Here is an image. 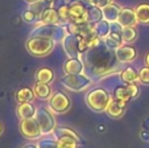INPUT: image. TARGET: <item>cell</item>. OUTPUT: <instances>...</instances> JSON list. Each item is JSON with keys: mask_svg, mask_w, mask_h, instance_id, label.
Wrapping results in <instances>:
<instances>
[{"mask_svg": "<svg viewBox=\"0 0 149 148\" xmlns=\"http://www.w3.org/2000/svg\"><path fill=\"white\" fill-rule=\"evenodd\" d=\"M117 61L115 51L109 49L102 41L98 46L89 49L85 55L86 68L89 69L90 74L95 77L109 73L116 66Z\"/></svg>", "mask_w": 149, "mask_h": 148, "instance_id": "1", "label": "cell"}, {"mask_svg": "<svg viewBox=\"0 0 149 148\" xmlns=\"http://www.w3.org/2000/svg\"><path fill=\"white\" fill-rule=\"evenodd\" d=\"M86 104L89 109L94 112H104L112 101L111 95L104 88L96 87L89 91L86 94Z\"/></svg>", "mask_w": 149, "mask_h": 148, "instance_id": "2", "label": "cell"}, {"mask_svg": "<svg viewBox=\"0 0 149 148\" xmlns=\"http://www.w3.org/2000/svg\"><path fill=\"white\" fill-rule=\"evenodd\" d=\"M55 42L43 37H31L26 44L28 51L36 57H43L53 50Z\"/></svg>", "mask_w": 149, "mask_h": 148, "instance_id": "3", "label": "cell"}, {"mask_svg": "<svg viewBox=\"0 0 149 148\" xmlns=\"http://www.w3.org/2000/svg\"><path fill=\"white\" fill-rule=\"evenodd\" d=\"M67 35V30L65 26L59 24H42L31 31V37H43L53 40L54 42L63 41Z\"/></svg>", "mask_w": 149, "mask_h": 148, "instance_id": "4", "label": "cell"}, {"mask_svg": "<svg viewBox=\"0 0 149 148\" xmlns=\"http://www.w3.org/2000/svg\"><path fill=\"white\" fill-rule=\"evenodd\" d=\"M60 81L71 91H82L91 83L89 77L83 74H66Z\"/></svg>", "mask_w": 149, "mask_h": 148, "instance_id": "5", "label": "cell"}, {"mask_svg": "<svg viewBox=\"0 0 149 148\" xmlns=\"http://www.w3.org/2000/svg\"><path fill=\"white\" fill-rule=\"evenodd\" d=\"M19 129L22 134L29 139L39 138L41 134H43L38 121L36 120V118H33V117L20 121Z\"/></svg>", "mask_w": 149, "mask_h": 148, "instance_id": "6", "label": "cell"}, {"mask_svg": "<svg viewBox=\"0 0 149 148\" xmlns=\"http://www.w3.org/2000/svg\"><path fill=\"white\" fill-rule=\"evenodd\" d=\"M69 16L70 22L82 24L87 22V7L80 1H75L69 4Z\"/></svg>", "mask_w": 149, "mask_h": 148, "instance_id": "7", "label": "cell"}, {"mask_svg": "<svg viewBox=\"0 0 149 148\" xmlns=\"http://www.w3.org/2000/svg\"><path fill=\"white\" fill-rule=\"evenodd\" d=\"M36 120L40 125L43 134H47L55 129V120L49 111L46 109H39L36 114Z\"/></svg>", "mask_w": 149, "mask_h": 148, "instance_id": "8", "label": "cell"}, {"mask_svg": "<svg viewBox=\"0 0 149 148\" xmlns=\"http://www.w3.org/2000/svg\"><path fill=\"white\" fill-rule=\"evenodd\" d=\"M70 99L67 97V94L61 92V91L56 92L49 101V106L52 111L57 114H63V113L67 112L70 108Z\"/></svg>", "mask_w": 149, "mask_h": 148, "instance_id": "9", "label": "cell"}, {"mask_svg": "<svg viewBox=\"0 0 149 148\" xmlns=\"http://www.w3.org/2000/svg\"><path fill=\"white\" fill-rule=\"evenodd\" d=\"M79 37L72 34H67L62 41L64 51L70 58H79L80 52L78 49Z\"/></svg>", "mask_w": 149, "mask_h": 148, "instance_id": "10", "label": "cell"}, {"mask_svg": "<svg viewBox=\"0 0 149 148\" xmlns=\"http://www.w3.org/2000/svg\"><path fill=\"white\" fill-rule=\"evenodd\" d=\"M117 60L122 63L131 62L137 57V50L131 45H122L118 49L115 50Z\"/></svg>", "mask_w": 149, "mask_h": 148, "instance_id": "11", "label": "cell"}, {"mask_svg": "<svg viewBox=\"0 0 149 148\" xmlns=\"http://www.w3.org/2000/svg\"><path fill=\"white\" fill-rule=\"evenodd\" d=\"M117 22L123 28H126V26H135V24L138 22L137 17H136L135 9H133L132 7H122L119 18Z\"/></svg>", "mask_w": 149, "mask_h": 148, "instance_id": "12", "label": "cell"}, {"mask_svg": "<svg viewBox=\"0 0 149 148\" xmlns=\"http://www.w3.org/2000/svg\"><path fill=\"white\" fill-rule=\"evenodd\" d=\"M40 15H41V20L44 24H59L61 22V17L58 9L51 7V6L44 8Z\"/></svg>", "mask_w": 149, "mask_h": 148, "instance_id": "13", "label": "cell"}, {"mask_svg": "<svg viewBox=\"0 0 149 148\" xmlns=\"http://www.w3.org/2000/svg\"><path fill=\"white\" fill-rule=\"evenodd\" d=\"M83 69V63L79 58H69L64 64V71L66 74H81Z\"/></svg>", "mask_w": 149, "mask_h": 148, "instance_id": "14", "label": "cell"}, {"mask_svg": "<svg viewBox=\"0 0 149 148\" xmlns=\"http://www.w3.org/2000/svg\"><path fill=\"white\" fill-rule=\"evenodd\" d=\"M122 7L116 3H110L109 5L104 6L102 8V12H104V18L108 20L109 22H117L119 18L120 12H121Z\"/></svg>", "mask_w": 149, "mask_h": 148, "instance_id": "15", "label": "cell"}, {"mask_svg": "<svg viewBox=\"0 0 149 148\" xmlns=\"http://www.w3.org/2000/svg\"><path fill=\"white\" fill-rule=\"evenodd\" d=\"M126 104L124 101H112L110 103V105L108 106L106 112L111 118L114 119H118L120 117L123 116L124 112H125V108H126Z\"/></svg>", "mask_w": 149, "mask_h": 148, "instance_id": "16", "label": "cell"}, {"mask_svg": "<svg viewBox=\"0 0 149 148\" xmlns=\"http://www.w3.org/2000/svg\"><path fill=\"white\" fill-rule=\"evenodd\" d=\"M123 37H122V33H115L110 32V34L104 38V44L109 49L116 50L119 47L123 45Z\"/></svg>", "mask_w": 149, "mask_h": 148, "instance_id": "17", "label": "cell"}, {"mask_svg": "<svg viewBox=\"0 0 149 148\" xmlns=\"http://www.w3.org/2000/svg\"><path fill=\"white\" fill-rule=\"evenodd\" d=\"M54 133H55V136L57 138L61 136H69L74 138L78 144H84V141H83L82 137L77 132H75L74 130H72L70 128H67V127H57V128L54 129Z\"/></svg>", "mask_w": 149, "mask_h": 148, "instance_id": "18", "label": "cell"}, {"mask_svg": "<svg viewBox=\"0 0 149 148\" xmlns=\"http://www.w3.org/2000/svg\"><path fill=\"white\" fill-rule=\"evenodd\" d=\"M137 22L143 24H149V3H140L135 8Z\"/></svg>", "mask_w": 149, "mask_h": 148, "instance_id": "19", "label": "cell"}, {"mask_svg": "<svg viewBox=\"0 0 149 148\" xmlns=\"http://www.w3.org/2000/svg\"><path fill=\"white\" fill-rule=\"evenodd\" d=\"M121 77V80L123 81L126 84H129V83H135L137 80H139V73L135 70V68L129 67L125 68L123 71L120 74Z\"/></svg>", "mask_w": 149, "mask_h": 148, "instance_id": "20", "label": "cell"}, {"mask_svg": "<svg viewBox=\"0 0 149 148\" xmlns=\"http://www.w3.org/2000/svg\"><path fill=\"white\" fill-rule=\"evenodd\" d=\"M102 19H104L102 8L97 7L95 5L87 8V22L95 24Z\"/></svg>", "mask_w": 149, "mask_h": 148, "instance_id": "21", "label": "cell"}, {"mask_svg": "<svg viewBox=\"0 0 149 148\" xmlns=\"http://www.w3.org/2000/svg\"><path fill=\"white\" fill-rule=\"evenodd\" d=\"M16 114L22 120L29 119L33 117V115L36 114V109L31 103H22L16 109Z\"/></svg>", "mask_w": 149, "mask_h": 148, "instance_id": "22", "label": "cell"}, {"mask_svg": "<svg viewBox=\"0 0 149 148\" xmlns=\"http://www.w3.org/2000/svg\"><path fill=\"white\" fill-rule=\"evenodd\" d=\"M54 78V72L52 71L50 68L43 67L41 69H39L36 73V79L37 82H42V83H47L49 84Z\"/></svg>", "mask_w": 149, "mask_h": 148, "instance_id": "23", "label": "cell"}, {"mask_svg": "<svg viewBox=\"0 0 149 148\" xmlns=\"http://www.w3.org/2000/svg\"><path fill=\"white\" fill-rule=\"evenodd\" d=\"M33 97H35V92H33V90H31L30 87H22L19 90H17V92L15 94L16 101L19 104L30 103L31 101H33Z\"/></svg>", "mask_w": 149, "mask_h": 148, "instance_id": "24", "label": "cell"}, {"mask_svg": "<svg viewBox=\"0 0 149 148\" xmlns=\"http://www.w3.org/2000/svg\"><path fill=\"white\" fill-rule=\"evenodd\" d=\"M33 92L39 99H46L51 95V87L47 83L37 82L33 88Z\"/></svg>", "mask_w": 149, "mask_h": 148, "instance_id": "25", "label": "cell"}, {"mask_svg": "<svg viewBox=\"0 0 149 148\" xmlns=\"http://www.w3.org/2000/svg\"><path fill=\"white\" fill-rule=\"evenodd\" d=\"M96 35L100 38H106L111 32V24L106 19L100 20V22L94 24Z\"/></svg>", "mask_w": 149, "mask_h": 148, "instance_id": "26", "label": "cell"}, {"mask_svg": "<svg viewBox=\"0 0 149 148\" xmlns=\"http://www.w3.org/2000/svg\"><path fill=\"white\" fill-rule=\"evenodd\" d=\"M57 148H77V141L69 136H61L57 138Z\"/></svg>", "mask_w": 149, "mask_h": 148, "instance_id": "27", "label": "cell"}, {"mask_svg": "<svg viewBox=\"0 0 149 148\" xmlns=\"http://www.w3.org/2000/svg\"><path fill=\"white\" fill-rule=\"evenodd\" d=\"M138 33L134 26H126L123 28L122 32V37H123L124 43H133L137 39Z\"/></svg>", "mask_w": 149, "mask_h": 148, "instance_id": "28", "label": "cell"}, {"mask_svg": "<svg viewBox=\"0 0 149 148\" xmlns=\"http://www.w3.org/2000/svg\"><path fill=\"white\" fill-rule=\"evenodd\" d=\"M114 95L117 101H124V103H128L131 99V97H130L129 92H128V89L126 87V85L125 86H122L121 85V86L116 87V89L114 90Z\"/></svg>", "mask_w": 149, "mask_h": 148, "instance_id": "29", "label": "cell"}, {"mask_svg": "<svg viewBox=\"0 0 149 148\" xmlns=\"http://www.w3.org/2000/svg\"><path fill=\"white\" fill-rule=\"evenodd\" d=\"M58 11H59V14H60L61 22H64L65 24L70 22V16H69V4L60 7L59 9H58Z\"/></svg>", "mask_w": 149, "mask_h": 148, "instance_id": "30", "label": "cell"}, {"mask_svg": "<svg viewBox=\"0 0 149 148\" xmlns=\"http://www.w3.org/2000/svg\"><path fill=\"white\" fill-rule=\"evenodd\" d=\"M139 81L142 84L149 85V67H143L139 71Z\"/></svg>", "mask_w": 149, "mask_h": 148, "instance_id": "31", "label": "cell"}, {"mask_svg": "<svg viewBox=\"0 0 149 148\" xmlns=\"http://www.w3.org/2000/svg\"><path fill=\"white\" fill-rule=\"evenodd\" d=\"M126 87L128 89V92H129L130 97H131V99H136V97L139 95L140 90L139 87L136 83H129V84H126Z\"/></svg>", "mask_w": 149, "mask_h": 148, "instance_id": "32", "label": "cell"}, {"mask_svg": "<svg viewBox=\"0 0 149 148\" xmlns=\"http://www.w3.org/2000/svg\"><path fill=\"white\" fill-rule=\"evenodd\" d=\"M36 18H37V13L31 9L26 10V11H24V13H22V19L26 22H28V24L33 22L36 20Z\"/></svg>", "mask_w": 149, "mask_h": 148, "instance_id": "33", "label": "cell"}, {"mask_svg": "<svg viewBox=\"0 0 149 148\" xmlns=\"http://www.w3.org/2000/svg\"><path fill=\"white\" fill-rule=\"evenodd\" d=\"M39 148H57V143L51 140H42L39 143Z\"/></svg>", "mask_w": 149, "mask_h": 148, "instance_id": "34", "label": "cell"}, {"mask_svg": "<svg viewBox=\"0 0 149 148\" xmlns=\"http://www.w3.org/2000/svg\"><path fill=\"white\" fill-rule=\"evenodd\" d=\"M67 4H69L67 0H55V1L51 4V7L59 9L60 7H62V6H64V5H67Z\"/></svg>", "mask_w": 149, "mask_h": 148, "instance_id": "35", "label": "cell"}, {"mask_svg": "<svg viewBox=\"0 0 149 148\" xmlns=\"http://www.w3.org/2000/svg\"><path fill=\"white\" fill-rule=\"evenodd\" d=\"M113 0H95V6L100 8H104V6L109 5L110 3H112Z\"/></svg>", "mask_w": 149, "mask_h": 148, "instance_id": "36", "label": "cell"}, {"mask_svg": "<svg viewBox=\"0 0 149 148\" xmlns=\"http://www.w3.org/2000/svg\"><path fill=\"white\" fill-rule=\"evenodd\" d=\"M79 1H80L84 6H86L87 8L95 5V0H79Z\"/></svg>", "mask_w": 149, "mask_h": 148, "instance_id": "37", "label": "cell"}, {"mask_svg": "<svg viewBox=\"0 0 149 148\" xmlns=\"http://www.w3.org/2000/svg\"><path fill=\"white\" fill-rule=\"evenodd\" d=\"M24 1H26L30 4H35V3H38V2L42 1V0H24Z\"/></svg>", "mask_w": 149, "mask_h": 148, "instance_id": "38", "label": "cell"}, {"mask_svg": "<svg viewBox=\"0 0 149 148\" xmlns=\"http://www.w3.org/2000/svg\"><path fill=\"white\" fill-rule=\"evenodd\" d=\"M145 63H146V66L149 67V52L146 54V56H145Z\"/></svg>", "mask_w": 149, "mask_h": 148, "instance_id": "39", "label": "cell"}, {"mask_svg": "<svg viewBox=\"0 0 149 148\" xmlns=\"http://www.w3.org/2000/svg\"><path fill=\"white\" fill-rule=\"evenodd\" d=\"M24 148H38L36 145H33V144H29V145H26Z\"/></svg>", "mask_w": 149, "mask_h": 148, "instance_id": "40", "label": "cell"}, {"mask_svg": "<svg viewBox=\"0 0 149 148\" xmlns=\"http://www.w3.org/2000/svg\"><path fill=\"white\" fill-rule=\"evenodd\" d=\"M68 1V3L70 4V3H72V2H75V1H78V0H67Z\"/></svg>", "mask_w": 149, "mask_h": 148, "instance_id": "41", "label": "cell"}, {"mask_svg": "<svg viewBox=\"0 0 149 148\" xmlns=\"http://www.w3.org/2000/svg\"><path fill=\"white\" fill-rule=\"evenodd\" d=\"M2 125H1V123H0V134H1V132H2Z\"/></svg>", "mask_w": 149, "mask_h": 148, "instance_id": "42", "label": "cell"}]
</instances>
